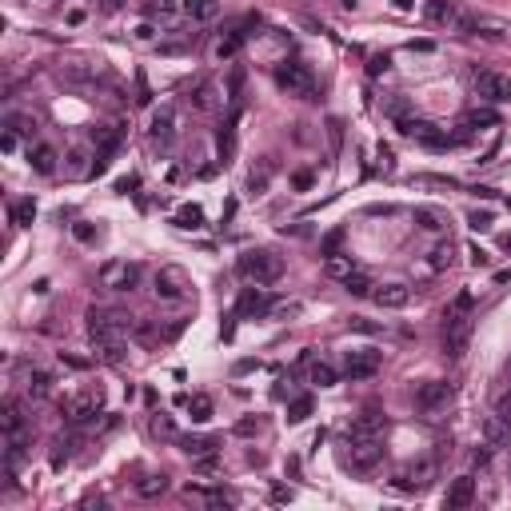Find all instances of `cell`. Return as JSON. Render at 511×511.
I'll return each instance as SVG.
<instances>
[{
  "label": "cell",
  "instance_id": "obj_24",
  "mask_svg": "<svg viewBox=\"0 0 511 511\" xmlns=\"http://www.w3.org/2000/svg\"><path fill=\"white\" fill-rule=\"evenodd\" d=\"M188 100H192V108L196 112H212L216 108V84L212 81H196V88H192Z\"/></svg>",
  "mask_w": 511,
  "mask_h": 511
},
{
  "label": "cell",
  "instance_id": "obj_18",
  "mask_svg": "<svg viewBox=\"0 0 511 511\" xmlns=\"http://www.w3.org/2000/svg\"><path fill=\"white\" fill-rule=\"evenodd\" d=\"M56 160H61V156H56L52 144H32L29 148V164H32V172H41V176H52V172H56Z\"/></svg>",
  "mask_w": 511,
  "mask_h": 511
},
{
  "label": "cell",
  "instance_id": "obj_49",
  "mask_svg": "<svg viewBox=\"0 0 511 511\" xmlns=\"http://www.w3.org/2000/svg\"><path fill=\"white\" fill-rule=\"evenodd\" d=\"M72 236H76L81 244H92L96 240V228H92V224H72Z\"/></svg>",
  "mask_w": 511,
  "mask_h": 511
},
{
  "label": "cell",
  "instance_id": "obj_35",
  "mask_svg": "<svg viewBox=\"0 0 511 511\" xmlns=\"http://www.w3.org/2000/svg\"><path fill=\"white\" fill-rule=\"evenodd\" d=\"M152 435H160V440H180V435H176V423H172V415H164V411H156V415H152Z\"/></svg>",
  "mask_w": 511,
  "mask_h": 511
},
{
  "label": "cell",
  "instance_id": "obj_15",
  "mask_svg": "<svg viewBox=\"0 0 511 511\" xmlns=\"http://www.w3.org/2000/svg\"><path fill=\"white\" fill-rule=\"evenodd\" d=\"M448 400H451V383H443V380H431V383H423V388L415 391V403H420L423 411L448 408Z\"/></svg>",
  "mask_w": 511,
  "mask_h": 511
},
{
  "label": "cell",
  "instance_id": "obj_61",
  "mask_svg": "<svg viewBox=\"0 0 511 511\" xmlns=\"http://www.w3.org/2000/svg\"><path fill=\"white\" fill-rule=\"evenodd\" d=\"M120 4H124V0H104L100 9H104V12H120Z\"/></svg>",
  "mask_w": 511,
  "mask_h": 511
},
{
  "label": "cell",
  "instance_id": "obj_45",
  "mask_svg": "<svg viewBox=\"0 0 511 511\" xmlns=\"http://www.w3.org/2000/svg\"><path fill=\"white\" fill-rule=\"evenodd\" d=\"M216 468H220V455H216V451H208V455H200V460H196V471H200V475H212Z\"/></svg>",
  "mask_w": 511,
  "mask_h": 511
},
{
  "label": "cell",
  "instance_id": "obj_22",
  "mask_svg": "<svg viewBox=\"0 0 511 511\" xmlns=\"http://www.w3.org/2000/svg\"><path fill=\"white\" fill-rule=\"evenodd\" d=\"M172 224H176V228H184V232L204 228V208H200V204H180V208H176V216H172Z\"/></svg>",
  "mask_w": 511,
  "mask_h": 511
},
{
  "label": "cell",
  "instance_id": "obj_38",
  "mask_svg": "<svg viewBox=\"0 0 511 511\" xmlns=\"http://www.w3.org/2000/svg\"><path fill=\"white\" fill-rule=\"evenodd\" d=\"M48 391H52V376H48V371H32V376H29V396H32V400H44Z\"/></svg>",
  "mask_w": 511,
  "mask_h": 511
},
{
  "label": "cell",
  "instance_id": "obj_37",
  "mask_svg": "<svg viewBox=\"0 0 511 511\" xmlns=\"http://www.w3.org/2000/svg\"><path fill=\"white\" fill-rule=\"evenodd\" d=\"M32 220H36V204L32 200H16L12 204V224H16V228H29Z\"/></svg>",
  "mask_w": 511,
  "mask_h": 511
},
{
  "label": "cell",
  "instance_id": "obj_42",
  "mask_svg": "<svg viewBox=\"0 0 511 511\" xmlns=\"http://www.w3.org/2000/svg\"><path fill=\"white\" fill-rule=\"evenodd\" d=\"M388 68H391V56H388V52H371V56H368V76H383Z\"/></svg>",
  "mask_w": 511,
  "mask_h": 511
},
{
  "label": "cell",
  "instance_id": "obj_31",
  "mask_svg": "<svg viewBox=\"0 0 511 511\" xmlns=\"http://www.w3.org/2000/svg\"><path fill=\"white\" fill-rule=\"evenodd\" d=\"M463 128H500V116L491 108H471L468 116H463Z\"/></svg>",
  "mask_w": 511,
  "mask_h": 511
},
{
  "label": "cell",
  "instance_id": "obj_20",
  "mask_svg": "<svg viewBox=\"0 0 511 511\" xmlns=\"http://www.w3.org/2000/svg\"><path fill=\"white\" fill-rule=\"evenodd\" d=\"M268 308H272V304H268V296L260 291V284H256V288H244L240 304H236V311H240V316H264Z\"/></svg>",
  "mask_w": 511,
  "mask_h": 511
},
{
  "label": "cell",
  "instance_id": "obj_27",
  "mask_svg": "<svg viewBox=\"0 0 511 511\" xmlns=\"http://www.w3.org/2000/svg\"><path fill=\"white\" fill-rule=\"evenodd\" d=\"M0 428H4V435H12V431H24V408L16 400L4 403V411H0Z\"/></svg>",
  "mask_w": 511,
  "mask_h": 511
},
{
  "label": "cell",
  "instance_id": "obj_52",
  "mask_svg": "<svg viewBox=\"0 0 511 511\" xmlns=\"http://www.w3.org/2000/svg\"><path fill=\"white\" fill-rule=\"evenodd\" d=\"M495 411H500V415H511V388L500 391V400H495Z\"/></svg>",
  "mask_w": 511,
  "mask_h": 511
},
{
  "label": "cell",
  "instance_id": "obj_13",
  "mask_svg": "<svg viewBox=\"0 0 511 511\" xmlns=\"http://www.w3.org/2000/svg\"><path fill=\"white\" fill-rule=\"evenodd\" d=\"M383 368V356L371 348H360V351H348V380H371L376 371Z\"/></svg>",
  "mask_w": 511,
  "mask_h": 511
},
{
  "label": "cell",
  "instance_id": "obj_32",
  "mask_svg": "<svg viewBox=\"0 0 511 511\" xmlns=\"http://www.w3.org/2000/svg\"><path fill=\"white\" fill-rule=\"evenodd\" d=\"M92 140L100 144V156L108 160L112 152L120 148V132H112V128H92Z\"/></svg>",
  "mask_w": 511,
  "mask_h": 511
},
{
  "label": "cell",
  "instance_id": "obj_64",
  "mask_svg": "<svg viewBox=\"0 0 511 511\" xmlns=\"http://www.w3.org/2000/svg\"><path fill=\"white\" fill-rule=\"evenodd\" d=\"M507 376H511V363H507Z\"/></svg>",
  "mask_w": 511,
  "mask_h": 511
},
{
  "label": "cell",
  "instance_id": "obj_62",
  "mask_svg": "<svg viewBox=\"0 0 511 511\" xmlns=\"http://www.w3.org/2000/svg\"><path fill=\"white\" fill-rule=\"evenodd\" d=\"M391 4H396L400 12H408V9H411V0H391Z\"/></svg>",
  "mask_w": 511,
  "mask_h": 511
},
{
  "label": "cell",
  "instance_id": "obj_41",
  "mask_svg": "<svg viewBox=\"0 0 511 511\" xmlns=\"http://www.w3.org/2000/svg\"><path fill=\"white\" fill-rule=\"evenodd\" d=\"M236 52H240V32H232L216 44V61H236Z\"/></svg>",
  "mask_w": 511,
  "mask_h": 511
},
{
  "label": "cell",
  "instance_id": "obj_28",
  "mask_svg": "<svg viewBox=\"0 0 511 511\" xmlns=\"http://www.w3.org/2000/svg\"><path fill=\"white\" fill-rule=\"evenodd\" d=\"M324 272H328L331 280H348L351 272H356V260H351V256H340V252H336V256H328Z\"/></svg>",
  "mask_w": 511,
  "mask_h": 511
},
{
  "label": "cell",
  "instance_id": "obj_17",
  "mask_svg": "<svg viewBox=\"0 0 511 511\" xmlns=\"http://www.w3.org/2000/svg\"><path fill=\"white\" fill-rule=\"evenodd\" d=\"M471 500H475V480L471 475H460V480H451V487H448V511H463V507H471Z\"/></svg>",
  "mask_w": 511,
  "mask_h": 511
},
{
  "label": "cell",
  "instance_id": "obj_50",
  "mask_svg": "<svg viewBox=\"0 0 511 511\" xmlns=\"http://www.w3.org/2000/svg\"><path fill=\"white\" fill-rule=\"evenodd\" d=\"M468 224H471L475 232H487V228H491V212H471Z\"/></svg>",
  "mask_w": 511,
  "mask_h": 511
},
{
  "label": "cell",
  "instance_id": "obj_63",
  "mask_svg": "<svg viewBox=\"0 0 511 511\" xmlns=\"http://www.w3.org/2000/svg\"><path fill=\"white\" fill-rule=\"evenodd\" d=\"M500 244H503V252H511V232H507V236H503Z\"/></svg>",
  "mask_w": 511,
  "mask_h": 511
},
{
  "label": "cell",
  "instance_id": "obj_53",
  "mask_svg": "<svg viewBox=\"0 0 511 511\" xmlns=\"http://www.w3.org/2000/svg\"><path fill=\"white\" fill-rule=\"evenodd\" d=\"M291 184H296V188H311V172H296V176H291Z\"/></svg>",
  "mask_w": 511,
  "mask_h": 511
},
{
  "label": "cell",
  "instance_id": "obj_12",
  "mask_svg": "<svg viewBox=\"0 0 511 511\" xmlns=\"http://www.w3.org/2000/svg\"><path fill=\"white\" fill-rule=\"evenodd\" d=\"M383 431H388V420H383V411L368 408V411H360V415L351 420L348 440H380Z\"/></svg>",
  "mask_w": 511,
  "mask_h": 511
},
{
  "label": "cell",
  "instance_id": "obj_44",
  "mask_svg": "<svg viewBox=\"0 0 511 511\" xmlns=\"http://www.w3.org/2000/svg\"><path fill=\"white\" fill-rule=\"evenodd\" d=\"M340 244H344V228H336V232H328V236H324L320 252H324V256H336V252H340Z\"/></svg>",
  "mask_w": 511,
  "mask_h": 511
},
{
  "label": "cell",
  "instance_id": "obj_46",
  "mask_svg": "<svg viewBox=\"0 0 511 511\" xmlns=\"http://www.w3.org/2000/svg\"><path fill=\"white\" fill-rule=\"evenodd\" d=\"M240 88H244V68H232V81H228V100H240Z\"/></svg>",
  "mask_w": 511,
  "mask_h": 511
},
{
  "label": "cell",
  "instance_id": "obj_7",
  "mask_svg": "<svg viewBox=\"0 0 511 511\" xmlns=\"http://www.w3.org/2000/svg\"><path fill=\"white\" fill-rule=\"evenodd\" d=\"M100 411H104V391L100 388H88V391H76V396L64 403V420L81 428V423H92Z\"/></svg>",
  "mask_w": 511,
  "mask_h": 511
},
{
  "label": "cell",
  "instance_id": "obj_16",
  "mask_svg": "<svg viewBox=\"0 0 511 511\" xmlns=\"http://www.w3.org/2000/svg\"><path fill=\"white\" fill-rule=\"evenodd\" d=\"M371 300L380 304V308H388V311H400V308H408L411 288L408 284H380V288L371 291Z\"/></svg>",
  "mask_w": 511,
  "mask_h": 511
},
{
  "label": "cell",
  "instance_id": "obj_43",
  "mask_svg": "<svg viewBox=\"0 0 511 511\" xmlns=\"http://www.w3.org/2000/svg\"><path fill=\"white\" fill-rule=\"evenodd\" d=\"M84 160H88L84 152H72V156H68V172H72V176H92V164H84Z\"/></svg>",
  "mask_w": 511,
  "mask_h": 511
},
{
  "label": "cell",
  "instance_id": "obj_33",
  "mask_svg": "<svg viewBox=\"0 0 511 511\" xmlns=\"http://www.w3.org/2000/svg\"><path fill=\"white\" fill-rule=\"evenodd\" d=\"M212 411H216V408H212L208 396H192V400H188V415H192V423H208V420H212Z\"/></svg>",
  "mask_w": 511,
  "mask_h": 511
},
{
  "label": "cell",
  "instance_id": "obj_57",
  "mask_svg": "<svg viewBox=\"0 0 511 511\" xmlns=\"http://www.w3.org/2000/svg\"><path fill=\"white\" fill-rule=\"evenodd\" d=\"M471 304H475V300H471V291H460V296H455V308H460V311H471Z\"/></svg>",
  "mask_w": 511,
  "mask_h": 511
},
{
  "label": "cell",
  "instance_id": "obj_21",
  "mask_svg": "<svg viewBox=\"0 0 511 511\" xmlns=\"http://www.w3.org/2000/svg\"><path fill=\"white\" fill-rule=\"evenodd\" d=\"M236 120H240V112L232 116L228 124H224L220 132H216V148H220V164H232V156H236Z\"/></svg>",
  "mask_w": 511,
  "mask_h": 511
},
{
  "label": "cell",
  "instance_id": "obj_56",
  "mask_svg": "<svg viewBox=\"0 0 511 511\" xmlns=\"http://www.w3.org/2000/svg\"><path fill=\"white\" fill-rule=\"evenodd\" d=\"M136 184H140V180H136V176H120V180H116V192H132V188H136Z\"/></svg>",
  "mask_w": 511,
  "mask_h": 511
},
{
  "label": "cell",
  "instance_id": "obj_9",
  "mask_svg": "<svg viewBox=\"0 0 511 511\" xmlns=\"http://www.w3.org/2000/svg\"><path fill=\"white\" fill-rule=\"evenodd\" d=\"M348 468L351 471H371L383 460V435L380 440H348Z\"/></svg>",
  "mask_w": 511,
  "mask_h": 511
},
{
  "label": "cell",
  "instance_id": "obj_51",
  "mask_svg": "<svg viewBox=\"0 0 511 511\" xmlns=\"http://www.w3.org/2000/svg\"><path fill=\"white\" fill-rule=\"evenodd\" d=\"M468 256H471V264H475V268H487V264H491V256L480 248V244H471V248H468Z\"/></svg>",
  "mask_w": 511,
  "mask_h": 511
},
{
  "label": "cell",
  "instance_id": "obj_10",
  "mask_svg": "<svg viewBox=\"0 0 511 511\" xmlns=\"http://www.w3.org/2000/svg\"><path fill=\"white\" fill-rule=\"evenodd\" d=\"M475 92H480L487 104H507L511 100V81L503 76V72L483 68V72H475Z\"/></svg>",
  "mask_w": 511,
  "mask_h": 511
},
{
  "label": "cell",
  "instance_id": "obj_26",
  "mask_svg": "<svg viewBox=\"0 0 511 511\" xmlns=\"http://www.w3.org/2000/svg\"><path fill=\"white\" fill-rule=\"evenodd\" d=\"M423 16H428V24H451L455 21V4L451 0H428Z\"/></svg>",
  "mask_w": 511,
  "mask_h": 511
},
{
  "label": "cell",
  "instance_id": "obj_55",
  "mask_svg": "<svg viewBox=\"0 0 511 511\" xmlns=\"http://www.w3.org/2000/svg\"><path fill=\"white\" fill-rule=\"evenodd\" d=\"M380 168H383V172H391V168H396V156H391L388 148H380Z\"/></svg>",
  "mask_w": 511,
  "mask_h": 511
},
{
  "label": "cell",
  "instance_id": "obj_19",
  "mask_svg": "<svg viewBox=\"0 0 511 511\" xmlns=\"http://www.w3.org/2000/svg\"><path fill=\"white\" fill-rule=\"evenodd\" d=\"M148 132H152V140H160V144H168L172 140V132H176V112L164 104L160 112H152V124H148Z\"/></svg>",
  "mask_w": 511,
  "mask_h": 511
},
{
  "label": "cell",
  "instance_id": "obj_6",
  "mask_svg": "<svg viewBox=\"0 0 511 511\" xmlns=\"http://www.w3.org/2000/svg\"><path fill=\"white\" fill-rule=\"evenodd\" d=\"M152 291H156L160 300H188L192 296V280H188V272L184 268L164 264V268H156V276H152Z\"/></svg>",
  "mask_w": 511,
  "mask_h": 511
},
{
  "label": "cell",
  "instance_id": "obj_30",
  "mask_svg": "<svg viewBox=\"0 0 511 511\" xmlns=\"http://www.w3.org/2000/svg\"><path fill=\"white\" fill-rule=\"evenodd\" d=\"M451 264H455V244H451V240H440L435 248H431V268H435V272H448Z\"/></svg>",
  "mask_w": 511,
  "mask_h": 511
},
{
  "label": "cell",
  "instance_id": "obj_3",
  "mask_svg": "<svg viewBox=\"0 0 511 511\" xmlns=\"http://www.w3.org/2000/svg\"><path fill=\"white\" fill-rule=\"evenodd\" d=\"M471 316L468 311H448V320H443V356L448 360H463L468 356V344H471Z\"/></svg>",
  "mask_w": 511,
  "mask_h": 511
},
{
  "label": "cell",
  "instance_id": "obj_5",
  "mask_svg": "<svg viewBox=\"0 0 511 511\" xmlns=\"http://www.w3.org/2000/svg\"><path fill=\"white\" fill-rule=\"evenodd\" d=\"M396 128H400L408 140L423 144V148H431V152H448L451 144H455L443 128H435L431 120H415V116H403V120H396Z\"/></svg>",
  "mask_w": 511,
  "mask_h": 511
},
{
  "label": "cell",
  "instance_id": "obj_2",
  "mask_svg": "<svg viewBox=\"0 0 511 511\" xmlns=\"http://www.w3.org/2000/svg\"><path fill=\"white\" fill-rule=\"evenodd\" d=\"M236 268H240L244 280L260 284V288H268V284H276V280L284 276V260L276 256V252H268V248H252V252H244Z\"/></svg>",
  "mask_w": 511,
  "mask_h": 511
},
{
  "label": "cell",
  "instance_id": "obj_29",
  "mask_svg": "<svg viewBox=\"0 0 511 511\" xmlns=\"http://www.w3.org/2000/svg\"><path fill=\"white\" fill-rule=\"evenodd\" d=\"M164 491H168V475H148V480L136 483V495H140V500H160Z\"/></svg>",
  "mask_w": 511,
  "mask_h": 511
},
{
  "label": "cell",
  "instance_id": "obj_58",
  "mask_svg": "<svg viewBox=\"0 0 511 511\" xmlns=\"http://www.w3.org/2000/svg\"><path fill=\"white\" fill-rule=\"evenodd\" d=\"M0 148H4V152L16 148V132H4V136H0Z\"/></svg>",
  "mask_w": 511,
  "mask_h": 511
},
{
  "label": "cell",
  "instance_id": "obj_4",
  "mask_svg": "<svg viewBox=\"0 0 511 511\" xmlns=\"http://www.w3.org/2000/svg\"><path fill=\"white\" fill-rule=\"evenodd\" d=\"M276 84H280L288 96H300V100H311V96H316V76H311V68L300 61H284L280 68H276Z\"/></svg>",
  "mask_w": 511,
  "mask_h": 511
},
{
  "label": "cell",
  "instance_id": "obj_14",
  "mask_svg": "<svg viewBox=\"0 0 511 511\" xmlns=\"http://www.w3.org/2000/svg\"><path fill=\"white\" fill-rule=\"evenodd\" d=\"M480 435H483V443L487 448H507L511 443V415H487V420L480 423Z\"/></svg>",
  "mask_w": 511,
  "mask_h": 511
},
{
  "label": "cell",
  "instance_id": "obj_23",
  "mask_svg": "<svg viewBox=\"0 0 511 511\" xmlns=\"http://www.w3.org/2000/svg\"><path fill=\"white\" fill-rule=\"evenodd\" d=\"M184 12H188L192 21L208 24V21H216V16H220V0H184Z\"/></svg>",
  "mask_w": 511,
  "mask_h": 511
},
{
  "label": "cell",
  "instance_id": "obj_8",
  "mask_svg": "<svg viewBox=\"0 0 511 511\" xmlns=\"http://www.w3.org/2000/svg\"><path fill=\"white\" fill-rule=\"evenodd\" d=\"M140 284V264L136 260H108L100 268V288L108 291H132Z\"/></svg>",
  "mask_w": 511,
  "mask_h": 511
},
{
  "label": "cell",
  "instance_id": "obj_40",
  "mask_svg": "<svg viewBox=\"0 0 511 511\" xmlns=\"http://www.w3.org/2000/svg\"><path fill=\"white\" fill-rule=\"evenodd\" d=\"M308 380L320 383V388H331V383H336V368H331V363H311V368H308Z\"/></svg>",
  "mask_w": 511,
  "mask_h": 511
},
{
  "label": "cell",
  "instance_id": "obj_25",
  "mask_svg": "<svg viewBox=\"0 0 511 511\" xmlns=\"http://www.w3.org/2000/svg\"><path fill=\"white\" fill-rule=\"evenodd\" d=\"M180 451L184 455H192V460H200V455H208V451H216V440L212 435H180Z\"/></svg>",
  "mask_w": 511,
  "mask_h": 511
},
{
  "label": "cell",
  "instance_id": "obj_39",
  "mask_svg": "<svg viewBox=\"0 0 511 511\" xmlns=\"http://www.w3.org/2000/svg\"><path fill=\"white\" fill-rule=\"evenodd\" d=\"M344 288H348L351 296H371V291H376V284H371V276H363V272H351L348 280H344Z\"/></svg>",
  "mask_w": 511,
  "mask_h": 511
},
{
  "label": "cell",
  "instance_id": "obj_60",
  "mask_svg": "<svg viewBox=\"0 0 511 511\" xmlns=\"http://www.w3.org/2000/svg\"><path fill=\"white\" fill-rule=\"evenodd\" d=\"M272 500H276V503H288L291 491H288V487H276V491H272Z\"/></svg>",
  "mask_w": 511,
  "mask_h": 511
},
{
  "label": "cell",
  "instance_id": "obj_36",
  "mask_svg": "<svg viewBox=\"0 0 511 511\" xmlns=\"http://www.w3.org/2000/svg\"><path fill=\"white\" fill-rule=\"evenodd\" d=\"M415 224H420L423 232H443V224L448 220H443L435 208H415Z\"/></svg>",
  "mask_w": 511,
  "mask_h": 511
},
{
  "label": "cell",
  "instance_id": "obj_47",
  "mask_svg": "<svg viewBox=\"0 0 511 511\" xmlns=\"http://www.w3.org/2000/svg\"><path fill=\"white\" fill-rule=\"evenodd\" d=\"M232 431H236V435H244V440H248V435H256V431H260V420H252V415H244V420L236 423V428H232Z\"/></svg>",
  "mask_w": 511,
  "mask_h": 511
},
{
  "label": "cell",
  "instance_id": "obj_1",
  "mask_svg": "<svg viewBox=\"0 0 511 511\" xmlns=\"http://www.w3.org/2000/svg\"><path fill=\"white\" fill-rule=\"evenodd\" d=\"M124 331H128V316L120 311H104V308H92L88 311V340L96 360L104 363H120L128 344H124Z\"/></svg>",
  "mask_w": 511,
  "mask_h": 511
},
{
  "label": "cell",
  "instance_id": "obj_11",
  "mask_svg": "<svg viewBox=\"0 0 511 511\" xmlns=\"http://www.w3.org/2000/svg\"><path fill=\"white\" fill-rule=\"evenodd\" d=\"M431 475H435V468H431L428 460L408 463V468H400L396 475H391V487H400V491H423V487L431 483Z\"/></svg>",
  "mask_w": 511,
  "mask_h": 511
},
{
  "label": "cell",
  "instance_id": "obj_34",
  "mask_svg": "<svg viewBox=\"0 0 511 511\" xmlns=\"http://www.w3.org/2000/svg\"><path fill=\"white\" fill-rule=\"evenodd\" d=\"M311 408H316V400L311 396H296V400L288 403V423H304L311 415Z\"/></svg>",
  "mask_w": 511,
  "mask_h": 511
},
{
  "label": "cell",
  "instance_id": "obj_59",
  "mask_svg": "<svg viewBox=\"0 0 511 511\" xmlns=\"http://www.w3.org/2000/svg\"><path fill=\"white\" fill-rule=\"evenodd\" d=\"M152 36H156V29H152V24H140V29H136V41H152Z\"/></svg>",
  "mask_w": 511,
  "mask_h": 511
},
{
  "label": "cell",
  "instance_id": "obj_48",
  "mask_svg": "<svg viewBox=\"0 0 511 511\" xmlns=\"http://www.w3.org/2000/svg\"><path fill=\"white\" fill-rule=\"evenodd\" d=\"M351 331H363V336H376L380 331V324H371V320H363V316H351Z\"/></svg>",
  "mask_w": 511,
  "mask_h": 511
},
{
  "label": "cell",
  "instance_id": "obj_54",
  "mask_svg": "<svg viewBox=\"0 0 511 511\" xmlns=\"http://www.w3.org/2000/svg\"><path fill=\"white\" fill-rule=\"evenodd\" d=\"M61 360L68 363V368H76V371H84V368H88V360H81V356H64V351H61Z\"/></svg>",
  "mask_w": 511,
  "mask_h": 511
}]
</instances>
